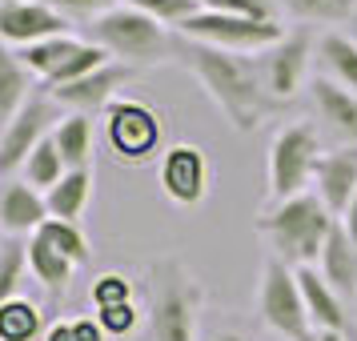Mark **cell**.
<instances>
[{
	"label": "cell",
	"instance_id": "6da1fadb",
	"mask_svg": "<svg viewBox=\"0 0 357 341\" xmlns=\"http://www.w3.org/2000/svg\"><path fill=\"white\" fill-rule=\"evenodd\" d=\"M173 61L185 73H193L197 84L209 93V100L225 113V121L237 132H253L273 113V100L261 84L257 61H249L241 52L213 49V45H201V40H189L177 33L173 36Z\"/></svg>",
	"mask_w": 357,
	"mask_h": 341
},
{
	"label": "cell",
	"instance_id": "7a4b0ae2",
	"mask_svg": "<svg viewBox=\"0 0 357 341\" xmlns=\"http://www.w3.org/2000/svg\"><path fill=\"white\" fill-rule=\"evenodd\" d=\"M337 225V217L329 213L317 193H301V197H289L273 209L265 213L257 221V229L269 237L273 253L285 265L301 269V265H317L321 261V249L329 241V233Z\"/></svg>",
	"mask_w": 357,
	"mask_h": 341
},
{
	"label": "cell",
	"instance_id": "3957f363",
	"mask_svg": "<svg viewBox=\"0 0 357 341\" xmlns=\"http://www.w3.org/2000/svg\"><path fill=\"white\" fill-rule=\"evenodd\" d=\"M173 29L161 20L137 13L129 4H116L97 20H89V40L105 49L116 65H153V61H173Z\"/></svg>",
	"mask_w": 357,
	"mask_h": 341
},
{
	"label": "cell",
	"instance_id": "277c9868",
	"mask_svg": "<svg viewBox=\"0 0 357 341\" xmlns=\"http://www.w3.org/2000/svg\"><path fill=\"white\" fill-rule=\"evenodd\" d=\"M149 285V341H197L201 285L181 261H157Z\"/></svg>",
	"mask_w": 357,
	"mask_h": 341
},
{
	"label": "cell",
	"instance_id": "5b68a950",
	"mask_svg": "<svg viewBox=\"0 0 357 341\" xmlns=\"http://www.w3.org/2000/svg\"><path fill=\"white\" fill-rule=\"evenodd\" d=\"M321 157H325L321 132L309 121L281 125L273 132V141H269V197H273V205L309 193Z\"/></svg>",
	"mask_w": 357,
	"mask_h": 341
},
{
	"label": "cell",
	"instance_id": "8992f818",
	"mask_svg": "<svg viewBox=\"0 0 357 341\" xmlns=\"http://www.w3.org/2000/svg\"><path fill=\"white\" fill-rule=\"evenodd\" d=\"M257 313L261 321L285 341H313V321L305 313V297L297 285V269H289L281 257H269L261 269L257 285Z\"/></svg>",
	"mask_w": 357,
	"mask_h": 341
},
{
	"label": "cell",
	"instance_id": "52a82bcc",
	"mask_svg": "<svg viewBox=\"0 0 357 341\" xmlns=\"http://www.w3.org/2000/svg\"><path fill=\"white\" fill-rule=\"evenodd\" d=\"M17 56L24 61V68L33 73L36 81H45V89H61L97 73L100 65H109L113 56L105 49H97L89 36H49V40H36L29 49H17Z\"/></svg>",
	"mask_w": 357,
	"mask_h": 341
},
{
	"label": "cell",
	"instance_id": "ba28073f",
	"mask_svg": "<svg viewBox=\"0 0 357 341\" xmlns=\"http://www.w3.org/2000/svg\"><path fill=\"white\" fill-rule=\"evenodd\" d=\"M105 141L109 149L116 153V161L125 165H149L165 157V125H161V113L149 109L145 100H132V97H121L105 109Z\"/></svg>",
	"mask_w": 357,
	"mask_h": 341
},
{
	"label": "cell",
	"instance_id": "9c48e42d",
	"mask_svg": "<svg viewBox=\"0 0 357 341\" xmlns=\"http://www.w3.org/2000/svg\"><path fill=\"white\" fill-rule=\"evenodd\" d=\"M181 36L189 40H201V45H213V49H225V52H253L261 56L265 49H273L277 40L285 36V29L277 20H245V17H221V13H193L177 29Z\"/></svg>",
	"mask_w": 357,
	"mask_h": 341
},
{
	"label": "cell",
	"instance_id": "30bf717a",
	"mask_svg": "<svg viewBox=\"0 0 357 341\" xmlns=\"http://www.w3.org/2000/svg\"><path fill=\"white\" fill-rule=\"evenodd\" d=\"M56 109H61V105H56L49 93H33L29 105L4 125V132H0V177H8V173L24 169L29 153H33L45 137H52V129L61 125Z\"/></svg>",
	"mask_w": 357,
	"mask_h": 341
},
{
	"label": "cell",
	"instance_id": "8fae6325",
	"mask_svg": "<svg viewBox=\"0 0 357 341\" xmlns=\"http://www.w3.org/2000/svg\"><path fill=\"white\" fill-rule=\"evenodd\" d=\"M309 52H313V40L305 33H285L277 40L273 49H265L257 61V73H261V84L269 100H289L297 97V89L305 84V68H309Z\"/></svg>",
	"mask_w": 357,
	"mask_h": 341
},
{
	"label": "cell",
	"instance_id": "7c38bea8",
	"mask_svg": "<svg viewBox=\"0 0 357 341\" xmlns=\"http://www.w3.org/2000/svg\"><path fill=\"white\" fill-rule=\"evenodd\" d=\"M65 33H68V17H61L45 0H0V45L29 49L36 40Z\"/></svg>",
	"mask_w": 357,
	"mask_h": 341
},
{
	"label": "cell",
	"instance_id": "4fadbf2b",
	"mask_svg": "<svg viewBox=\"0 0 357 341\" xmlns=\"http://www.w3.org/2000/svg\"><path fill=\"white\" fill-rule=\"evenodd\" d=\"M132 81V68L129 65H100L97 73H89L81 81L61 84V89H49V97L68 109V113H81V116H97L105 113L113 100H121V89Z\"/></svg>",
	"mask_w": 357,
	"mask_h": 341
},
{
	"label": "cell",
	"instance_id": "5bb4252c",
	"mask_svg": "<svg viewBox=\"0 0 357 341\" xmlns=\"http://www.w3.org/2000/svg\"><path fill=\"white\" fill-rule=\"evenodd\" d=\"M161 189L165 197L181 205V209H193L205 201L209 193V161L197 145H169L161 157Z\"/></svg>",
	"mask_w": 357,
	"mask_h": 341
},
{
	"label": "cell",
	"instance_id": "9a60e30c",
	"mask_svg": "<svg viewBox=\"0 0 357 341\" xmlns=\"http://www.w3.org/2000/svg\"><path fill=\"white\" fill-rule=\"evenodd\" d=\"M309 105L325 129L337 137L341 145L357 149V93L341 89L329 77H313L309 81Z\"/></svg>",
	"mask_w": 357,
	"mask_h": 341
},
{
	"label": "cell",
	"instance_id": "2e32d148",
	"mask_svg": "<svg viewBox=\"0 0 357 341\" xmlns=\"http://www.w3.org/2000/svg\"><path fill=\"white\" fill-rule=\"evenodd\" d=\"M313 185H317L313 193L321 197L325 205H329V213L341 221L345 209H349V201H354V193H357V149H349V145L329 149L321 161H317Z\"/></svg>",
	"mask_w": 357,
	"mask_h": 341
},
{
	"label": "cell",
	"instance_id": "e0dca14e",
	"mask_svg": "<svg viewBox=\"0 0 357 341\" xmlns=\"http://www.w3.org/2000/svg\"><path fill=\"white\" fill-rule=\"evenodd\" d=\"M49 221V201L29 181H8L0 189V229L13 237H33Z\"/></svg>",
	"mask_w": 357,
	"mask_h": 341
},
{
	"label": "cell",
	"instance_id": "ac0fdd59",
	"mask_svg": "<svg viewBox=\"0 0 357 341\" xmlns=\"http://www.w3.org/2000/svg\"><path fill=\"white\" fill-rule=\"evenodd\" d=\"M297 285H301V297H305V313L313 329H333V333H345V297H341L329 281L321 277L317 265H301L297 269Z\"/></svg>",
	"mask_w": 357,
	"mask_h": 341
},
{
	"label": "cell",
	"instance_id": "d6986e66",
	"mask_svg": "<svg viewBox=\"0 0 357 341\" xmlns=\"http://www.w3.org/2000/svg\"><path fill=\"white\" fill-rule=\"evenodd\" d=\"M317 269H321V277L341 297H357V241L349 237V229L341 225V221L333 225L329 241H325Z\"/></svg>",
	"mask_w": 357,
	"mask_h": 341
},
{
	"label": "cell",
	"instance_id": "ffe728a7",
	"mask_svg": "<svg viewBox=\"0 0 357 341\" xmlns=\"http://www.w3.org/2000/svg\"><path fill=\"white\" fill-rule=\"evenodd\" d=\"M29 97H33V73L24 68L17 49L0 45V125H8L29 105Z\"/></svg>",
	"mask_w": 357,
	"mask_h": 341
},
{
	"label": "cell",
	"instance_id": "44dd1931",
	"mask_svg": "<svg viewBox=\"0 0 357 341\" xmlns=\"http://www.w3.org/2000/svg\"><path fill=\"white\" fill-rule=\"evenodd\" d=\"M45 201H49V217H56V221H81L89 201H93V165L89 169H68L61 177V185L45 193Z\"/></svg>",
	"mask_w": 357,
	"mask_h": 341
},
{
	"label": "cell",
	"instance_id": "7402d4cb",
	"mask_svg": "<svg viewBox=\"0 0 357 341\" xmlns=\"http://www.w3.org/2000/svg\"><path fill=\"white\" fill-rule=\"evenodd\" d=\"M317 61H321L329 81H337L341 89L357 93V36L325 33L321 40H317Z\"/></svg>",
	"mask_w": 357,
	"mask_h": 341
},
{
	"label": "cell",
	"instance_id": "603a6c76",
	"mask_svg": "<svg viewBox=\"0 0 357 341\" xmlns=\"http://www.w3.org/2000/svg\"><path fill=\"white\" fill-rule=\"evenodd\" d=\"M52 145L65 157L68 169H89V161H93V116H61V125L52 129Z\"/></svg>",
	"mask_w": 357,
	"mask_h": 341
},
{
	"label": "cell",
	"instance_id": "cb8c5ba5",
	"mask_svg": "<svg viewBox=\"0 0 357 341\" xmlns=\"http://www.w3.org/2000/svg\"><path fill=\"white\" fill-rule=\"evenodd\" d=\"M73 269H77V265H73L68 257H61L49 241H40L36 233L29 237V273H33L49 293L61 297V293L68 289V281H73Z\"/></svg>",
	"mask_w": 357,
	"mask_h": 341
},
{
	"label": "cell",
	"instance_id": "d4e9b609",
	"mask_svg": "<svg viewBox=\"0 0 357 341\" xmlns=\"http://www.w3.org/2000/svg\"><path fill=\"white\" fill-rule=\"evenodd\" d=\"M45 329V313L29 297H13L0 305V341H36Z\"/></svg>",
	"mask_w": 357,
	"mask_h": 341
},
{
	"label": "cell",
	"instance_id": "484cf974",
	"mask_svg": "<svg viewBox=\"0 0 357 341\" xmlns=\"http://www.w3.org/2000/svg\"><path fill=\"white\" fill-rule=\"evenodd\" d=\"M65 173H68L65 157L56 153L52 137H45V141L29 153V161H24V169H20V181H29L33 189L49 193V189H56V185H61V177H65Z\"/></svg>",
	"mask_w": 357,
	"mask_h": 341
},
{
	"label": "cell",
	"instance_id": "4316f807",
	"mask_svg": "<svg viewBox=\"0 0 357 341\" xmlns=\"http://www.w3.org/2000/svg\"><path fill=\"white\" fill-rule=\"evenodd\" d=\"M277 4L309 24H345L357 17V0H277Z\"/></svg>",
	"mask_w": 357,
	"mask_h": 341
},
{
	"label": "cell",
	"instance_id": "83f0119b",
	"mask_svg": "<svg viewBox=\"0 0 357 341\" xmlns=\"http://www.w3.org/2000/svg\"><path fill=\"white\" fill-rule=\"evenodd\" d=\"M36 237L40 241H49L61 257H68L73 265H84L89 261V237L81 233V225L77 221H56V217H49L45 225L36 229Z\"/></svg>",
	"mask_w": 357,
	"mask_h": 341
},
{
	"label": "cell",
	"instance_id": "f1b7e54d",
	"mask_svg": "<svg viewBox=\"0 0 357 341\" xmlns=\"http://www.w3.org/2000/svg\"><path fill=\"white\" fill-rule=\"evenodd\" d=\"M29 269V237H8L0 241V305L17 297V285Z\"/></svg>",
	"mask_w": 357,
	"mask_h": 341
},
{
	"label": "cell",
	"instance_id": "f546056e",
	"mask_svg": "<svg viewBox=\"0 0 357 341\" xmlns=\"http://www.w3.org/2000/svg\"><path fill=\"white\" fill-rule=\"evenodd\" d=\"M121 4H129V8H137V13L161 20L165 29H173V33H177L193 13H201V0H121Z\"/></svg>",
	"mask_w": 357,
	"mask_h": 341
},
{
	"label": "cell",
	"instance_id": "4dcf8cb0",
	"mask_svg": "<svg viewBox=\"0 0 357 341\" xmlns=\"http://www.w3.org/2000/svg\"><path fill=\"white\" fill-rule=\"evenodd\" d=\"M205 13L221 17H245V20H277V0H201Z\"/></svg>",
	"mask_w": 357,
	"mask_h": 341
},
{
	"label": "cell",
	"instance_id": "1f68e13d",
	"mask_svg": "<svg viewBox=\"0 0 357 341\" xmlns=\"http://www.w3.org/2000/svg\"><path fill=\"white\" fill-rule=\"evenodd\" d=\"M93 309H109V305H129L132 301V281L125 273H100L93 281Z\"/></svg>",
	"mask_w": 357,
	"mask_h": 341
},
{
	"label": "cell",
	"instance_id": "d6a6232c",
	"mask_svg": "<svg viewBox=\"0 0 357 341\" xmlns=\"http://www.w3.org/2000/svg\"><path fill=\"white\" fill-rule=\"evenodd\" d=\"M97 321H100V329H105L109 338H125V333L137 329V301H129V305L97 309Z\"/></svg>",
	"mask_w": 357,
	"mask_h": 341
},
{
	"label": "cell",
	"instance_id": "836d02e7",
	"mask_svg": "<svg viewBox=\"0 0 357 341\" xmlns=\"http://www.w3.org/2000/svg\"><path fill=\"white\" fill-rule=\"evenodd\" d=\"M45 4H52L61 17H84V20H97L100 13H109V8H116L121 0H45Z\"/></svg>",
	"mask_w": 357,
	"mask_h": 341
},
{
	"label": "cell",
	"instance_id": "e575fe53",
	"mask_svg": "<svg viewBox=\"0 0 357 341\" xmlns=\"http://www.w3.org/2000/svg\"><path fill=\"white\" fill-rule=\"evenodd\" d=\"M73 341H109V333L100 329L97 317H77L73 321Z\"/></svg>",
	"mask_w": 357,
	"mask_h": 341
},
{
	"label": "cell",
	"instance_id": "d590c367",
	"mask_svg": "<svg viewBox=\"0 0 357 341\" xmlns=\"http://www.w3.org/2000/svg\"><path fill=\"white\" fill-rule=\"evenodd\" d=\"M45 341H73V321H61V325H52L49 333H45Z\"/></svg>",
	"mask_w": 357,
	"mask_h": 341
},
{
	"label": "cell",
	"instance_id": "8d00e7d4",
	"mask_svg": "<svg viewBox=\"0 0 357 341\" xmlns=\"http://www.w3.org/2000/svg\"><path fill=\"white\" fill-rule=\"evenodd\" d=\"M313 341H349V338H345V333H333V329H317Z\"/></svg>",
	"mask_w": 357,
	"mask_h": 341
},
{
	"label": "cell",
	"instance_id": "74e56055",
	"mask_svg": "<svg viewBox=\"0 0 357 341\" xmlns=\"http://www.w3.org/2000/svg\"><path fill=\"white\" fill-rule=\"evenodd\" d=\"M213 341H245V338H241V333H217Z\"/></svg>",
	"mask_w": 357,
	"mask_h": 341
},
{
	"label": "cell",
	"instance_id": "f35d334b",
	"mask_svg": "<svg viewBox=\"0 0 357 341\" xmlns=\"http://www.w3.org/2000/svg\"><path fill=\"white\" fill-rule=\"evenodd\" d=\"M354 341H357V329H354Z\"/></svg>",
	"mask_w": 357,
	"mask_h": 341
}]
</instances>
